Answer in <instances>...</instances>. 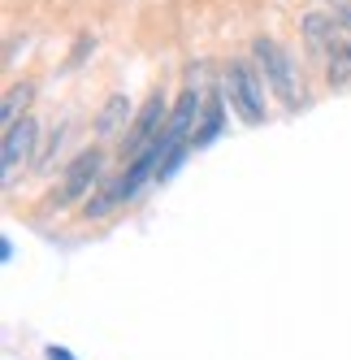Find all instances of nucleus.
Wrapping results in <instances>:
<instances>
[{"label":"nucleus","instance_id":"f8f14e48","mask_svg":"<svg viewBox=\"0 0 351 360\" xmlns=\"http://www.w3.org/2000/svg\"><path fill=\"white\" fill-rule=\"evenodd\" d=\"M334 18H338V27H343V31H351V5H338Z\"/></svg>","mask_w":351,"mask_h":360},{"label":"nucleus","instance_id":"9d476101","mask_svg":"<svg viewBox=\"0 0 351 360\" xmlns=\"http://www.w3.org/2000/svg\"><path fill=\"white\" fill-rule=\"evenodd\" d=\"M27 100H31V83H22V87H13V91L5 96V113H0V122H5V131H9L13 122H22V117H27V113H22V109H27Z\"/></svg>","mask_w":351,"mask_h":360},{"label":"nucleus","instance_id":"f257e3e1","mask_svg":"<svg viewBox=\"0 0 351 360\" xmlns=\"http://www.w3.org/2000/svg\"><path fill=\"white\" fill-rule=\"evenodd\" d=\"M225 96H230V109L247 122V126H260L269 113H265V96H269V83L256 65L247 61H230L225 65Z\"/></svg>","mask_w":351,"mask_h":360},{"label":"nucleus","instance_id":"0eeeda50","mask_svg":"<svg viewBox=\"0 0 351 360\" xmlns=\"http://www.w3.org/2000/svg\"><path fill=\"white\" fill-rule=\"evenodd\" d=\"M117 200H126V191H121V178H117V183H100V187H95V195H91V200H83V213L95 221V217H105Z\"/></svg>","mask_w":351,"mask_h":360},{"label":"nucleus","instance_id":"20e7f679","mask_svg":"<svg viewBox=\"0 0 351 360\" xmlns=\"http://www.w3.org/2000/svg\"><path fill=\"white\" fill-rule=\"evenodd\" d=\"M169 105H165V96L161 91H152L147 96V105L135 113V122H131V131H126V157H139L143 148H152L157 139H161V131L169 126Z\"/></svg>","mask_w":351,"mask_h":360},{"label":"nucleus","instance_id":"1a4fd4ad","mask_svg":"<svg viewBox=\"0 0 351 360\" xmlns=\"http://www.w3.org/2000/svg\"><path fill=\"white\" fill-rule=\"evenodd\" d=\"M217 131H221V100H208V105H204V113H199L195 135H191V148H204V143H213V139H217Z\"/></svg>","mask_w":351,"mask_h":360},{"label":"nucleus","instance_id":"39448f33","mask_svg":"<svg viewBox=\"0 0 351 360\" xmlns=\"http://www.w3.org/2000/svg\"><path fill=\"white\" fill-rule=\"evenodd\" d=\"M35 135H39V122L27 113L22 122H13L9 131H5V157H0V165H5V187H13V178H18V165H27L31 161V152H35Z\"/></svg>","mask_w":351,"mask_h":360},{"label":"nucleus","instance_id":"7ed1b4c3","mask_svg":"<svg viewBox=\"0 0 351 360\" xmlns=\"http://www.w3.org/2000/svg\"><path fill=\"white\" fill-rule=\"evenodd\" d=\"M100 174H105V152H100V148L79 152V157L65 165V178H61V195H57V204H79V200H91V195H95V187H100Z\"/></svg>","mask_w":351,"mask_h":360},{"label":"nucleus","instance_id":"423d86ee","mask_svg":"<svg viewBox=\"0 0 351 360\" xmlns=\"http://www.w3.org/2000/svg\"><path fill=\"white\" fill-rule=\"evenodd\" d=\"M299 31H304V39H308L312 53H330V48L343 39V27H338V18H334V13H308Z\"/></svg>","mask_w":351,"mask_h":360},{"label":"nucleus","instance_id":"9b49d317","mask_svg":"<svg viewBox=\"0 0 351 360\" xmlns=\"http://www.w3.org/2000/svg\"><path fill=\"white\" fill-rule=\"evenodd\" d=\"M347 79H351V44L338 39L330 48V83H347Z\"/></svg>","mask_w":351,"mask_h":360},{"label":"nucleus","instance_id":"ddd939ff","mask_svg":"<svg viewBox=\"0 0 351 360\" xmlns=\"http://www.w3.org/2000/svg\"><path fill=\"white\" fill-rule=\"evenodd\" d=\"M48 360H69V352H61V347H48Z\"/></svg>","mask_w":351,"mask_h":360},{"label":"nucleus","instance_id":"f03ea898","mask_svg":"<svg viewBox=\"0 0 351 360\" xmlns=\"http://www.w3.org/2000/svg\"><path fill=\"white\" fill-rule=\"evenodd\" d=\"M252 57H256V70L265 74V83H269V91L282 100L286 109H295L299 105V87H295V65H291V53L278 44V39H256L252 44Z\"/></svg>","mask_w":351,"mask_h":360},{"label":"nucleus","instance_id":"6e6552de","mask_svg":"<svg viewBox=\"0 0 351 360\" xmlns=\"http://www.w3.org/2000/svg\"><path fill=\"white\" fill-rule=\"evenodd\" d=\"M126 117H131V100L117 91V96L105 100V109H100V117H95V131H100V135H113Z\"/></svg>","mask_w":351,"mask_h":360}]
</instances>
